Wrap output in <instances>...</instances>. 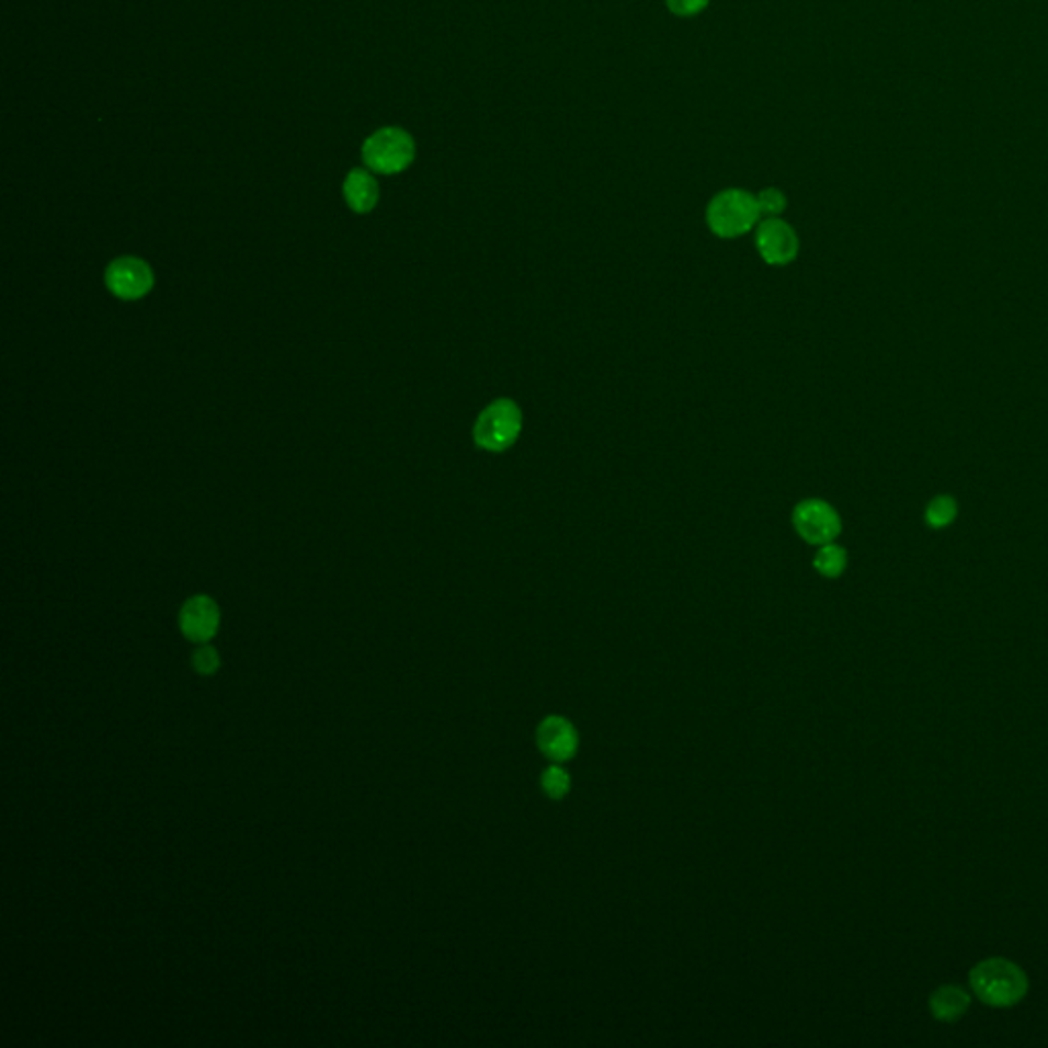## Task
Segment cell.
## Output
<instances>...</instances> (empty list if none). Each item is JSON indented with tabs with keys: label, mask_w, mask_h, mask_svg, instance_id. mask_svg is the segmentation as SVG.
<instances>
[{
	"label": "cell",
	"mask_w": 1048,
	"mask_h": 1048,
	"mask_svg": "<svg viewBox=\"0 0 1048 1048\" xmlns=\"http://www.w3.org/2000/svg\"><path fill=\"white\" fill-rule=\"evenodd\" d=\"M971 989L991 1007H1012L1028 993V977L1007 958H987L972 967Z\"/></svg>",
	"instance_id": "cell-1"
},
{
	"label": "cell",
	"mask_w": 1048,
	"mask_h": 1048,
	"mask_svg": "<svg viewBox=\"0 0 1048 1048\" xmlns=\"http://www.w3.org/2000/svg\"><path fill=\"white\" fill-rule=\"evenodd\" d=\"M705 219L717 238L733 240L755 230L762 214L754 193L745 189H725L709 201Z\"/></svg>",
	"instance_id": "cell-2"
},
{
	"label": "cell",
	"mask_w": 1048,
	"mask_h": 1048,
	"mask_svg": "<svg viewBox=\"0 0 1048 1048\" xmlns=\"http://www.w3.org/2000/svg\"><path fill=\"white\" fill-rule=\"evenodd\" d=\"M523 424L521 406L510 398H498L479 412L474 443L488 453H504L521 438Z\"/></svg>",
	"instance_id": "cell-3"
},
{
	"label": "cell",
	"mask_w": 1048,
	"mask_h": 1048,
	"mask_svg": "<svg viewBox=\"0 0 1048 1048\" xmlns=\"http://www.w3.org/2000/svg\"><path fill=\"white\" fill-rule=\"evenodd\" d=\"M417 158L414 138L401 127H384L365 139L363 162L379 174H398Z\"/></svg>",
	"instance_id": "cell-4"
},
{
	"label": "cell",
	"mask_w": 1048,
	"mask_h": 1048,
	"mask_svg": "<svg viewBox=\"0 0 1048 1048\" xmlns=\"http://www.w3.org/2000/svg\"><path fill=\"white\" fill-rule=\"evenodd\" d=\"M793 526L805 543L821 547L840 537L842 519L830 502L807 498L793 509Z\"/></svg>",
	"instance_id": "cell-5"
},
{
	"label": "cell",
	"mask_w": 1048,
	"mask_h": 1048,
	"mask_svg": "<svg viewBox=\"0 0 1048 1048\" xmlns=\"http://www.w3.org/2000/svg\"><path fill=\"white\" fill-rule=\"evenodd\" d=\"M799 247L797 231L783 217H764L755 226V248L766 264H790L797 259Z\"/></svg>",
	"instance_id": "cell-6"
},
{
	"label": "cell",
	"mask_w": 1048,
	"mask_h": 1048,
	"mask_svg": "<svg viewBox=\"0 0 1048 1048\" xmlns=\"http://www.w3.org/2000/svg\"><path fill=\"white\" fill-rule=\"evenodd\" d=\"M105 283L109 292L125 299L136 301L144 295L150 294L155 287V271L146 261L138 257H122L115 259L105 271Z\"/></svg>",
	"instance_id": "cell-7"
},
{
	"label": "cell",
	"mask_w": 1048,
	"mask_h": 1048,
	"mask_svg": "<svg viewBox=\"0 0 1048 1048\" xmlns=\"http://www.w3.org/2000/svg\"><path fill=\"white\" fill-rule=\"evenodd\" d=\"M537 745L543 755L549 757L551 762L556 764L568 762L576 755L580 745L578 729L566 717L551 715L543 719L537 727Z\"/></svg>",
	"instance_id": "cell-8"
},
{
	"label": "cell",
	"mask_w": 1048,
	"mask_h": 1048,
	"mask_svg": "<svg viewBox=\"0 0 1048 1048\" xmlns=\"http://www.w3.org/2000/svg\"><path fill=\"white\" fill-rule=\"evenodd\" d=\"M219 627V608L209 596H193L181 611V629L191 641L212 639Z\"/></svg>",
	"instance_id": "cell-9"
},
{
	"label": "cell",
	"mask_w": 1048,
	"mask_h": 1048,
	"mask_svg": "<svg viewBox=\"0 0 1048 1048\" xmlns=\"http://www.w3.org/2000/svg\"><path fill=\"white\" fill-rule=\"evenodd\" d=\"M344 200L356 214H369L379 201V185L369 170L355 169L349 172L344 186Z\"/></svg>",
	"instance_id": "cell-10"
},
{
	"label": "cell",
	"mask_w": 1048,
	"mask_h": 1048,
	"mask_svg": "<svg viewBox=\"0 0 1048 1048\" xmlns=\"http://www.w3.org/2000/svg\"><path fill=\"white\" fill-rule=\"evenodd\" d=\"M971 1005V998L962 987L944 986L936 989L930 998V1012L941 1022H956L965 1016Z\"/></svg>",
	"instance_id": "cell-11"
},
{
	"label": "cell",
	"mask_w": 1048,
	"mask_h": 1048,
	"mask_svg": "<svg viewBox=\"0 0 1048 1048\" xmlns=\"http://www.w3.org/2000/svg\"><path fill=\"white\" fill-rule=\"evenodd\" d=\"M813 568L818 570L819 576L835 580L848 568V554L835 540L825 543L819 547L818 554L813 557Z\"/></svg>",
	"instance_id": "cell-12"
},
{
	"label": "cell",
	"mask_w": 1048,
	"mask_h": 1048,
	"mask_svg": "<svg viewBox=\"0 0 1048 1048\" xmlns=\"http://www.w3.org/2000/svg\"><path fill=\"white\" fill-rule=\"evenodd\" d=\"M956 516H958V504H956L953 495H946V493L932 498L930 504L925 506V524L934 531H942V528L950 526L955 523Z\"/></svg>",
	"instance_id": "cell-13"
},
{
	"label": "cell",
	"mask_w": 1048,
	"mask_h": 1048,
	"mask_svg": "<svg viewBox=\"0 0 1048 1048\" xmlns=\"http://www.w3.org/2000/svg\"><path fill=\"white\" fill-rule=\"evenodd\" d=\"M540 786H543V793L549 797V799H563L571 788V778L568 772L563 771L561 766H549L547 771L543 772L540 776Z\"/></svg>",
	"instance_id": "cell-14"
},
{
	"label": "cell",
	"mask_w": 1048,
	"mask_h": 1048,
	"mask_svg": "<svg viewBox=\"0 0 1048 1048\" xmlns=\"http://www.w3.org/2000/svg\"><path fill=\"white\" fill-rule=\"evenodd\" d=\"M755 197H757L762 217H781L785 214L786 205H788L785 191H781L776 186H768V189H762Z\"/></svg>",
	"instance_id": "cell-15"
},
{
	"label": "cell",
	"mask_w": 1048,
	"mask_h": 1048,
	"mask_svg": "<svg viewBox=\"0 0 1048 1048\" xmlns=\"http://www.w3.org/2000/svg\"><path fill=\"white\" fill-rule=\"evenodd\" d=\"M710 0H665V7L672 15L676 16H696L700 15Z\"/></svg>",
	"instance_id": "cell-16"
},
{
	"label": "cell",
	"mask_w": 1048,
	"mask_h": 1048,
	"mask_svg": "<svg viewBox=\"0 0 1048 1048\" xmlns=\"http://www.w3.org/2000/svg\"><path fill=\"white\" fill-rule=\"evenodd\" d=\"M193 665L195 670L201 672V674H216L217 668H219V656L214 648H201L200 651H195L193 656Z\"/></svg>",
	"instance_id": "cell-17"
}]
</instances>
